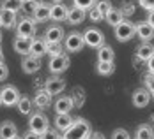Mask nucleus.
<instances>
[{
    "mask_svg": "<svg viewBox=\"0 0 154 139\" xmlns=\"http://www.w3.org/2000/svg\"><path fill=\"white\" fill-rule=\"evenodd\" d=\"M135 33H137V25L131 23V21L122 19V21L115 27V37H117V41H121V42L129 41Z\"/></svg>",
    "mask_w": 154,
    "mask_h": 139,
    "instance_id": "obj_2",
    "label": "nucleus"
},
{
    "mask_svg": "<svg viewBox=\"0 0 154 139\" xmlns=\"http://www.w3.org/2000/svg\"><path fill=\"white\" fill-rule=\"evenodd\" d=\"M29 55L35 56V58H41L43 55H46V41L45 39H30V49H29Z\"/></svg>",
    "mask_w": 154,
    "mask_h": 139,
    "instance_id": "obj_10",
    "label": "nucleus"
},
{
    "mask_svg": "<svg viewBox=\"0 0 154 139\" xmlns=\"http://www.w3.org/2000/svg\"><path fill=\"white\" fill-rule=\"evenodd\" d=\"M0 63H4V51H2V48H0Z\"/></svg>",
    "mask_w": 154,
    "mask_h": 139,
    "instance_id": "obj_44",
    "label": "nucleus"
},
{
    "mask_svg": "<svg viewBox=\"0 0 154 139\" xmlns=\"http://www.w3.org/2000/svg\"><path fill=\"white\" fill-rule=\"evenodd\" d=\"M145 86H147V92L151 93V97H154V74L145 76Z\"/></svg>",
    "mask_w": 154,
    "mask_h": 139,
    "instance_id": "obj_34",
    "label": "nucleus"
},
{
    "mask_svg": "<svg viewBox=\"0 0 154 139\" xmlns=\"http://www.w3.org/2000/svg\"><path fill=\"white\" fill-rule=\"evenodd\" d=\"M66 90V81L62 77H50L46 79V85H45V92L51 97V95H59Z\"/></svg>",
    "mask_w": 154,
    "mask_h": 139,
    "instance_id": "obj_8",
    "label": "nucleus"
},
{
    "mask_svg": "<svg viewBox=\"0 0 154 139\" xmlns=\"http://www.w3.org/2000/svg\"><path fill=\"white\" fill-rule=\"evenodd\" d=\"M67 13H69V9H67L64 4H53V5L50 7V18L55 19V21H64V19H67Z\"/></svg>",
    "mask_w": 154,
    "mask_h": 139,
    "instance_id": "obj_16",
    "label": "nucleus"
},
{
    "mask_svg": "<svg viewBox=\"0 0 154 139\" xmlns=\"http://www.w3.org/2000/svg\"><path fill=\"white\" fill-rule=\"evenodd\" d=\"M55 4H62V0H55Z\"/></svg>",
    "mask_w": 154,
    "mask_h": 139,
    "instance_id": "obj_46",
    "label": "nucleus"
},
{
    "mask_svg": "<svg viewBox=\"0 0 154 139\" xmlns=\"http://www.w3.org/2000/svg\"><path fill=\"white\" fill-rule=\"evenodd\" d=\"M18 30V37H25V39H32L35 33V21L32 18H23L20 19V23L16 25Z\"/></svg>",
    "mask_w": 154,
    "mask_h": 139,
    "instance_id": "obj_5",
    "label": "nucleus"
},
{
    "mask_svg": "<svg viewBox=\"0 0 154 139\" xmlns=\"http://www.w3.org/2000/svg\"><path fill=\"white\" fill-rule=\"evenodd\" d=\"M94 4H96V0H75V7L82 9V11H87V9L94 7Z\"/></svg>",
    "mask_w": 154,
    "mask_h": 139,
    "instance_id": "obj_33",
    "label": "nucleus"
},
{
    "mask_svg": "<svg viewBox=\"0 0 154 139\" xmlns=\"http://www.w3.org/2000/svg\"><path fill=\"white\" fill-rule=\"evenodd\" d=\"M34 102H35V106L37 108H41V109H45L50 106V102H51V97L48 95L45 90H41V92H37L35 93V97H34Z\"/></svg>",
    "mask_w": 154,
    "mask_h": 139,
    "instance_id": "obj_27",
    "label": "nucleus"
},
{
    "mask_svg": "<svg viewBox=\"0 0 154 139\" xmlns=\"http://www.w3.org/2000/svg\"><path fill=\"white\" fill-rule=\"evenodd\" d=\"M138 4L143 9H147V11H152L154 9V0H138Z\"/></svg>",
    "mask_w": 154,
    "mask_h": 139,
    "instance_id": "obj_38",
    "label": "nucleus"
},
{
    "mask_svg": "<svg viewBox=\"0 0 154 139\" xmlns=\"http://www.w3.org/2000/svg\"><path fill=\"white\" fill-rule=\"evenodd\" d=\"M137 35H138L143 42H149L154 37V27H151L147 21H142V23L137 25Z\"/></svg>",
    "mask_w": 154,
    "mask_h": 139,
    "instance_id": "obj_14",
    "label": "nucleus"
},
{
    "mask_svg": "<svg viewBox=\"0 0 154 139\" xmlns=\"http://www.w3.org/2000/svg\"><path fill=\"white\" fill-rule=\"evenodd\" d=\"M152 120H154V116H152Z\"/></svg>",
    "mask_w": 154,
    "mask_h": 139,
    "instance_id": "obj_51",
    "label": "nucleus"
},
{
    "mask_svg": "<svg viewBox=\"0 0 154 139\" xmlns=\"http://www.w3.org/2000/svg\"><path fill=\"white\" fill-rule=\"evenodd\" d=\"M67 67H69V56L67 55L53 56V58H50V63H48V69L51 74H62Z\"/></svg>",
    "mask_w": 154,
    "mask_h": 139,
    "instance_id": "obj_7",
    "label": "nucleus"
},
{
    "mask_svg": "<svg viewBox=\"0 0 154 139\" xmlns=\"http://www.w3.org/2000/svg\"><path fill=\"white\" fill-rule=\"evenodd\" d=\"M91 134H92L91 123L83 118H78V120H73V123L67 130H64L62 139H87Z\"/></svg>",
    "mask_w": 154,
    "mask_h": 139,
    "instance_id": "obj_1",
    "label": "nucleus"
},
{
    "mask_svg": "<svg viewBox=\"0 0 154 139\" xmlns=\"http://www.w3.org/2000/svg\"><path fill=\"white\" fill-rule=\"evenodd\" d=\"M13 48H14L16 53H20V55H29V49H30V39L18 37V39H14Z\"/></svg>",
    "mask_w": 154,
    "mask_h": 139,
    "instance_id": "obj_21",
    "label": "nucleus"
},
{
    "mask_svg": "<svg viewBox=\"0 0 154 139\" xmlns=\"http://www.w3.org/2000/svg\"><path fill=\"white\" fill-rule=\"evenodd\" d=\"M87 139H106V138H105L101 132H92V134H91V136H89Z\"/></svg>",
    "mask_w": 154,
    "mask_h": 139,
    "instance_id": "obj_42",
    "label": "nucleus"
},
{
    "mask_svg": "<svg viewBox=\"0 0 154 139\" xmlns=\"http://www.w3.org/2000/svg\"><path fill=\"white\" fill-rule=\"evenodd\" d=\"M23 7V2L21 0H4L2 2V9L4 11H11V13H16Z\"/></svg>",
    "mask_w": 154,
    "mask_h": 139,
    "instance_id": "obj_29",
    "label": "nucleus"
},
{
    "mask_svg": "<svg viewBox=\"0 0 154 139\" xmlns=\"http://www.w3.org/2000/svg\"><path fill=\"white\" fill-rule=\"evenodd\" d=\"M89 18H91L92 21H101V19L105 18V16L101 14V13H99V11L96 9V7H91V11H89Z\"/></svg>",
    "mask_w": 154,
    "mask_h": 139,
    "instance_id": "obj_37",
    "label": "nucleus"
},
{
    "mask_svg": "<svg viewBox=\"0 0 154 139\" xmlns=\"http://www.w3.org/2000/svg\"><path fill=\"white\" fill-rule=\"evenodd\" d=\"M83 19H85V11H82V9H78V7L69 9V13H67V21H69L71 25H78V23H82Z\"/></svg>",
    "mask_w": 154,
    "mask_h": 139,
    "instance_id": "obj_24",
    "label": "nucleus"
},
{
    "mask_svg": "<svg viewBox=\"0 0 154 139\" xmlns=\"http://www.w3.org/2000/svg\"><path fill=\"white\" fill-rule=\"evenodd\" d=\"M147 23H149L151 27H154V9H152V11H149V18H147Z\"/></svg>",
    "mask_w": 154,
    "mask_h": 139,
    "instance_id": "obj_43",
    "label": "nucleus"
},
{
    "mask_svg": "<svg viewBox=\"0 0 154 139\" xmlns=\"http://www.w3.org/2000/svg\"><path fill=\"white\" fill-rule=\"evenodd\" d=\"M0 27H2V23H0Z\"/></svg>",
    "mask_w": 154,
    "mask_h": 139,
    "instance_id": "obj_50",
    "label": "nucleus"
},
{
    "mask_svg": "<svg viewBox=\"0 0 154 139\" xmlns=\"http://www.w3.org/2000/svg\"><path fill=\"white\" fill-rule=\"evenodd\" d=\"M105 19L108 21V25H112V27H117V25H119V23L124 19V18H122V13H121L119 9H113V7H112L106 14H105Z\"/></svg>",
    "mask_w": 154,
    "mask_h": 139,
    "instance_id": "obj_26",
    "label": "nucleus"
},
{
    "mask_svg": "<svg viewBox=\"0 0 154 139\" xmlns=\"http://www.w3.org/2000/svg\"><path fill=\"white\" fill-rule=\"evenodd\" d=\"M16 108H18V111L21 114H30L32 113V100L29 97H25V95H20V99L16 102Z\"/></svg>",
    "mask_w": 154,
    "mask_h": 139,
    "instance_id": "obj_25",
    "label": "nucleus"
},
{
    "mask_svg": "<svg viewBox=\"0 0 154 139\" xmlns=\"http://www.w3.org/2000/svg\"><path fill=\"white\" fill-rule=\"evenodd\" d=\"M18 99H20V92L14 85H5L0 90V100L4 106H16Z\"/></svg>",
    "mask_w": 154,
    "mask_h": 139,
    "instance_id": "obj_4",
    "label": "nucleus"
},
{
    "mask_svg": "<svg viewBox=\"0 0 154 139\" xmlns=\"http://www.w3.org/2000/svg\"><path fill=\"white\" fill-rule=\"evenodd\" d=\"M0 106H2V100H0Z\"/></svg>",
    "mask_w": 154,
    "mask_h": 139,
    "instance_id": "obj_49",
    "label": "nucleus"
},
{
    "mask_svg": "<svg viewBox=\"0 0 154 139\" xmlns=\"http://www.w3.org/2000/svg\"><path fill=\"white\" fill-rule=\"evenodd\" d=\"M21 2H23V5H25V4H34V2H37V0H21Z\"/></svg>",
    "mask_w": 154,
    "mask_h": 139,
    "instance_id": "obj_45",
    "label": "nucleus"
},
{
    "mask_svg": "<svg viewBox=\"0 0 154 139\" xmlns=\"http://www.w3.org/2000/svg\"><path fill=\"white\" fill-rule=\"evenodd\" d=\"M112 139H131V136L128 134V130H124V129H117V130L113 132Z\"/></svg>",
    "mask_w": 154,
    "mask_h": 139,
    "instance_id": "obj_36",
    "label": "nucleus"
},
{
    "mask_svg": "<svg viewBox=\"0 0 154 139\" xmlns=\"http://www.w3.org/2000/svg\"><path fill=\"white\" fill-rule=\"evenodd\" d=\"M41 139H62L57 132V129H48L45 134H41Z\"/></svg>",
    "mask_w": 154,
    "mask_h": 139,
    "instance_id": "obj_35",
    "label": "nucleus"
},
{
    "mask_svg": "<svg viewBox=\"0 0 154 139\" xmlns=\"http://www.w3.org/2000/svg\"><path fill=\"white\" fill-rule=\"evenodd\" d=\"M9 139H21V138H18V136H14V138H9Z\"/></svg>",
    "mask_w": 154,
    "mask_h": 139,
    "instance_id": "obj_47",
    "label": "nucleus"
},
{
    "mask_svg": "<svg viewBox=\"0 0 154 139\" xmlns=\"http://www.w3.org/2000/svg\"><path fill=\"white\" fill-rule=\"evenodd\" d=\"M29 125H30V132H35V134H45L48 129V118L46 114H43V113H34L30 116V122H29Z\"/></svg>",
    "mask_w": 154,
    "mask_h": 139,
    "instance_id": "obj_3",
    "label": "nucleus"
},
{
    "mask_svg": "<svg viewBox=\"0 0 154 139\" xmlns=\"http://www.w3.org/2000/svg\"><path fill=\"white\" fill-rule=\"evenodd\" d=\"M18 136V127L13 122H4L0 125V139H9Z\"/></svg>",
    "mask_w": 154,
    "mask_h": 139,
    "instance_id": "obj_18",
    "label": "nucleus"
},
{
    "mask_svg": "<svg viewBox=\"0 0 154 139\" xmlns=\"http://www.w3.org/2000/svg\"><path fill=\"white\" fill-rule=\"evenodd\" d=\"M23 139H41V136H39V134H35V132H27Z\"/></svg>",
    "mask_w": 154,
    "mask_h": 139,
    "instance_id": "obj_41",
    "label": "nucleus"
},
{
    "mask_svg": "<svg viewBox=\"0 0 154 139\" xmlns=\"http://www.w3.org/2000/svg\"><path fill=\"white\" fill-rule=\"evenodd\" d=\"M0 23H2V27H5V28H13L16 25V13L4 11V9H2V13H0Z\"/></svg>",
    "mask_w": 154,
    "mask_h": 139,
    "instance_id": "obj_23",
    "label": "nucleus"
},
{
    "mask_svg": "<svg viewBox=\"0 0 154 139\" xmlns=\"http://www.w3.org/2000/svg\"><path fill=\"white\" fill-rule=\"evenodd\" d=\"M152 55H154V46L151 42H143L137 49V56H138V60H142V62H147Z\"/></svg>",
    "mask_w": 154,
    "mask_h": 139,
    "instance_id": "obj_19",
    "label": "nucleus"
},
{
    "mask_svg": "<svg viewBox=\"0 0 154 139\" xmlns=\"http://www.w3.org/2000/svg\"><path fill=\"white\" fill-rule=\"evenodd\" d=\"M9 74V71H7V67H5V63H0V81L2 79H5Z\"/></svg>",
    "mask_w": 154,
    "mask_h": 139,
    "instance_id": "obj_39",
    "label": "nucleus"
},
{
    "mask_svg": "<svg viewBox=\"0 0 154 139\" xmlns=\"http://www.w3.org/2000/svg\"><path fill=\"white\" fill-rule=\"evenodd\" d=\"M21 69H23V72H27V74H34V72H37L39 69H41V58H35V56H25L23 58V62H21Z\"/></svg>",
    "mask_w": 154,
    "mask_h": 139,
    "instance_id": "obj_12",
    "label": "nucleus"
},
{
    "mask_svg": "<svg viewBox=\"0 0 154 139\" xmlns=\"http://www.w3.org/2000/svg\"><path fill=\"white\" fill-rule=\"evenodd\" d=\"M94 7H96V9H97V11H99V13H101L103 16H105L108 11L112 9V4H110V0H97Z\"/></svg>",
    "mask_w": 154,
    "mask_h": 139,
    "instance_id": "obj_32",
    "label": "nucleus"
},
{
    "mask_svg": "<svg viewBox=\"0 0 154 139\" xmlns=\"http://www.w3.org/2000/svg\"><path fill=\"white\" fill-rule=\"evenodd\" d=\"M46 55H50V58L62 55V44L60 42H46Z\"/></svg>",
    "mask_w": 154,
    "mask_h": 139,
    "instance_id": "obj_31",
    "label": "nucleus"
},
{
    "mask_svg": "<svg viewBox=\"0 0 154 139\" xmlns=\"http://www.w3.org/2000/svg\"><path fill=\"white\" fill-rule=\"evenodd\" d=\"M73 106H75L73 99L67 97V95H64V97H59V99H57V102H55V111H57V114H67V113L73 109Z\"/></svg>",
    "mask_w": 154,
    "mask_h": 139,
    "instance_id": "obj_13",
    "label": "nucleus"
},
{
    "mask_svg": "<svg viewBox=\"0 0 154 139\" xmlns=\"http://www.w3.org/2000/svg\"><path fill=\"white\" fill-rule=\"evenodd\" d=\"M135 139H154V130L149 125H140L138 129H137Z\"/></svg>",
    "mask_w": 154,
    "mask_h": 139,
    "instance_id": "obj_28",
    "label": "nucleus"
},
{
    "mask_svg": "<svg viewBox=\"0 0 154 139\" xmlns=\"http://www.w3.org/2000/svg\"><path fill=\"white\" fill-rule=\"evenodd\" d=\"M151 100V93L147 92L145 88H138L133 92V106L135 108H145Z\"/></svg>",
    "mask_w": 154,
    "mask_h": 139,
    "instance_id": "obj_11",
    "label": "nucleus"
},
{
    "mask_svg": "<svg viewBox=\"0 0 154 139\" xmlns=\"http://www.w3.org/2000/svg\"><path fill=\"white\" fill-rule=\"evenodd\" d=\"M83 35L82 33H78V32H73V33H69L67 37H66V49L69 51V53H76L80 51L82 48H83Z\"/></svg>",
    "mask_w": 154,
    "mask_h": 139,
    "instance_id": "obj_9",
    "label": "nucleus"
},
{
    "mask_svg": "<svg viewBox=\"0 0 154 139\" xmlns=\"http://www.w3.org/2000/svg\"><path fill=\"white\" fill-rule=\"evenodd\" d=\"M83 42L91 48H101L105 44V37L97 28H89L83 33Z\"/></svg>",
    "mask_w": 154,
    "mask_h": 139,
    "instance_id": "obj_6",
    "label": "nucleus"
},
{
    "mask_svg": "<svg viewBox=\"0 0 154 139\" xmlns=\"http://www.w3.org/2000/svg\"><path fill=\"white\" fill-rule=\"evenodd\" d=\"M32 19L34 21H46L50 19V5L48 4H35L32 11Z\"/></svg>",
    "mask_w": 154,
    "mask_h": 139,
    "instance_id": "obj_15",
    "label": "nucleus"
},
{
    "mask_svg": "<svg viewBox=\"0 0 154 139\" xmlns=\"http://www.w3.org/2000/svg\"><path fill=\"white\" fill-rule=\"evenodd\" d=\"M73 123V118H71V114L67 113V114H57L55 116V129L57 130H67L69 127Z\"/></svg>",
    "mask_w": 154,
    "mask_h": 139,
    "instance_id": "obj_20",
    "label": "nucleus"
},
{
    "mask_svg": "<svg viewBox=\"0 0 154 139\" xmlns=\"http://www.w3.org/2000/svg\"><path fill=\"white\" fill-rule=\"evenodd\" d=\"M97 58H99V62H113L115 53H113V49L110 46L103 44L101 48H97Z\"/></svg>",
    "mask_w": 154,
    "mask_h": 139,
    "instance_id": "obj_22",
    "label": "nucleus"
},
{
    "mask_svg": "<svg viewBox=\"0 0 154 139\" xmlns=\"http://www.w3.org/2000/svg\"><path fill=\"white\" fill-rule=\"evenodd\" d=\"M0 42H2V33H0Z\"/></svg>",
    "mask_w": 154,
    "mask_h": 139,
    "instance_id": "obj_48",
    "label": "nucleus"
},
{
    "mask_svg": "<svg viewBox=\"0 0 154 139\" xmlns=\"http://www.w3.org/2000/svg\"><path fill=\"white\" fill-rule=\"evenodd\" d=\"M62 39H64V30H62V27H57V25L48 27L46 33H45V41H46V42H60Z\"/></svg>",
    "mask_w": 154,
    "mask_h": 139,
    "instance_id": "obj_17",
    "label": "nucleus"
},
{
    "mask_svg": "<svg viewBox=\"0 0 154 139\" xmlns=\"http://www.w3.org/2000/svg\"><path fill=\"white\" fill-rule=\"evenodd\" d=\"M113 71H115L113 62H99L97 63V72L101 76H110V74H113Z\"/></svg>",
    "mask_w": 154,
    "mask_h": 139,
    "instance_id": "obj_30",
    "label": "nucleus"
},
{
    "mask_svg": "<svg viewBox=\"0 0 154 139\" xmlns=\"http://www.w3.org/2000/svg\"><path fill=\"white\" fill-rule=\"evenodd\" d=\"M147 67H149V74H154V55L147 60Z\"/></svg>",
    "mask_w": 154,
    "mask_h": 139,
    "instance_id": "obj_40",
    "label": "nucleus"
}]
</instances>
